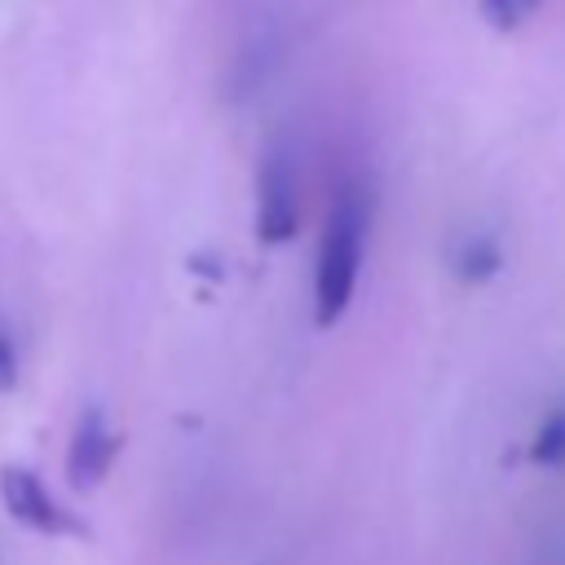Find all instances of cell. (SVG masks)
Masks as SVG:
<instances>
[{"label": "cell", "mask_w": 565, "mask_h": 565, "mask_svg": "<svg viewBox=\"0 0 565 565\" xmlns=\"http://www.w3.org/2000/svg\"><path fill=\"white\" fill-rule=\"evenodd\" d=\"M530 459H534L539 468H565V406H556V411L539 424V433H534V441H530Z\"/></svg>", "instance_id": "obj_6"}, {"label": "cell", "mask_w": 565, "mask_h": 565, "mask_svg": "<svg viewBox=\"0 0 565 565\" xmlns=\"http://www.w3.org/2000/svg\"><path fill=\"white\" fill-rule=\"evenodd\" d=\"M499 243L490 238V234H468L459 247H455V256H450V265H455V274L463 278V282H486V278H494L499 274Z\"/></svg>", "instance_id": "obj_5"}, {"label": "cell", "mask_w": 565, "mask_h": 565, "mask_svg": "<svg viewBox=\"0 0 565 565\" xmlns=\"http://www.w3.org/2000/svg\"><path fill=\"white\" fill-rule=\"evenodd\" d=\"M0 503L4 512L26 525L40 539H84L88 525L53 499V490L40 481V472H31L26 463H0Z\"/></svg>", "instance_id": "obj_2"}, {"label": "cell", "mask_w": 565, "mask_h": 565, "mask_svg": "<svg viewBox=\"0 0 565 565\" xmlns=\"http://www.w3.org/2000/svg\"><path fill=\"white\" fill-rule=\"evenodd\" d=\"M296 225H300L296 172L282 154H269L256 172V238L265 247H278L296 234Z\"/></svg>", "instance_id": "obj_3"}, {"label": "cell", "mask_w": 565, "mask_h": 565, "mask_svg": "<svg viewBox=\"0 0 565 565\" xmlns=\"http://www.w3.org/2000/svg\"><path fill=\"white\" fill-rule=\"evenodd\" d=\"M119 450H124V437L106 424V415L102 411H84L79 424H75V433H71V441H66V463H62L66 486L71 490L102 486V477L115 468Z\"/></svg>", "instance_id": "obj_4"}, {"label": "cell", "mask_w": 565, "mask_h": 565, "mask_svg": "<svg viewBox=\"0 0 565 565\" xmlns=\"http://www.w3.org/2000/svg\"><path fill=\"white\" fill-rule=\"evenodd\" d=\"M18 375H22V366H18L13 335L0 327V393H13V388H18Z\"/></svg>", "instance_id": "obj_8"}, {"label": "cell", "mask_w": 565, "mask_h": 565, "mask_svg": "<svg viewBox=\"0 0 565 565\" xmlns=\"http://www.w3.org/2000/svg\"><path fill=\"white\" fill-rule=\"evenodd\" d=\"M366 225H371L366 194L344 190L327 216V234H322V252L313 269V322L318 327H335L344 309L353 305L362 256H366Z\"/></svg>", "instance_id": "obj_1"}, {"label": "cell", "mask_w": 565, "mask_h": 565, "mask_svg": "<svg viewBox=\"0 0 565 565\" xmlns=\"http://www.w3.org/2000/svg\"><path fill=\"white\" fill-rule=\"evenodd\" d=\"M477 4H481L486 26H494V31H516V26H525V22L534 18V9H539V0H477Z\"/></svg>", "instance_id": "obj_7"}]
</instances>
